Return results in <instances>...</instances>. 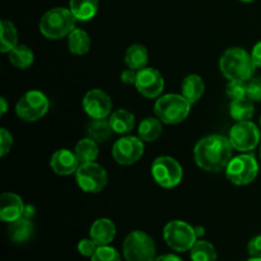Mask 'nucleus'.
I'll list each match as a JSON object with an SVG mask.
<instances>
[{
    "instance_id": "1",
    "label": "nucleus",
    "mask_w": 261,
    "mask_h": 261,
    "mask_svg": "<svg viewBox=\"0 0 261 261\" xmlns=\"http://www.w3.org/2000/svg\"><path fill=\"white\" fill-rule=\"evenodd\" d=\"M232 147L229 138L219 134L204 137L194 148V158L201 170L219 172L227 167L232 160Z\"/></svg>"
},
{
    "instance_id": "2",
    "label": "nucleus",
    "mask_w": 261,
    "mask_h": 261,
    "mask_svg": "<svg viewBox=\"0 0 261 261\" xmlns=\"http://www.w3.org/2000/svg\"><path fill=\"white\" fill-rule=\"evenodd\" d=\"M219 68L228 81L247 82L254 76L256 65L252 60L251 54L241 47H232L222 55Z\"/></svg>"
},
{
    "instance_id": "3",
    "label": "nucleus",
    "mask_w": 261,
    "mask_h": 261,
    "mask_svg": "<svg viewBox=\"0 0 261 261\" xmlns=\"http://www.w3.org/2000/svg\"><path fill=\"white\" fill-rule=\"evenodd\" d=\"M76 18L68 8H54L46 12L40 20V31L48 40H59L75 30Z\"/></svg>"
},
{
    "instance_id": "4",
    "label": "nucleus",
    "mask_w": 261,
    "mask_h": 261,
    "mask_svg": "<svg viewBox=\"0 0 261 261\" xmlns=\"http://www.w3.org/2000/svg\"><path fill=\"white\" fill-rule=\"evenodd\" d=\"M191 103L182 94L170 93L158 97L154 105L155 117L163 124L175 125L182 122L190 114Z\"/></svg>"
},
{
    "instance_id": "5",
    "label": "nucleus",
    "mask_w": 261,
    "mask_h": 261,
    "mask_svg": "<svg viewBox=\"0 0 261 261\" xmlns=\"http://www.w3.org/2000/svg\"><path fill=\"white\" fill-rule=\"evenodd\" d=\"M122 252L126 261H154L157 257L154 241L143 231H133L125 237Z\"/></svg>"
},
{
    "instance_id": "6",
    "label": "nucleus",
    "mask_w": 261,
    "mask_h": 261,
    "mask_svg": "<svg viewBox=\"0 0 261 261\" xmlns=\"http://www.w3.org/2000/svg\"><path fill=\"white\" fill-rule=\"evenodd\" d=\"M163 239L172 250L178 252L190 251L198 241L195 228L184 221H171L163 229Z\"/></svg>"
},
{
    "instance_id": "7",
    "label": "nucleus",
    "mask_w": 261,
    "mask_h": 261,
    "mask_svg": "<svg viewBox=\"0 0 261 261\" xmlns=\"http://www.w3.org/2000/svg\"><path fill=\"white\" fill-rule=\"evenodd\" d=\"M259 173L256 158L249 153L233 157L226 167V176L232 184L239 186L249 185Z\"/></svg>"
},
{
    "instance_id": "8",
    "label": "nucleus",
    "mask_w": 261,
    "mask_h": 261,
    "mask_svg": "<svg viewBox=\"0 0 261 261\" xmlns=\"http://www.w3.org/2000/svg\"><path fill=\"white\" fill-rule=\"evenodd\" d=\"M50 102L40 91H28L18 99L15 105V112L19 119L33 122L40 120L48 111Z\"/></svg>"
},
{
    "instance_id": "9",
    "label": "nucleus",
    "mask_w": 261,
    "mask_h": 261,
    "mask_svg": "<svg viewBox=\"0 0 261 261\" xmlns=\"http://www.w3.org/2000/svg\"><path fill=\"white\" fill-rule=\"evenodd\" d=\"M152 176L155 182L165 189H172L181 182L184 176L182 167L172 157L161 155L152 165Z\"/></svg>"
},
{
    "instance_id": "10",
    "label": "nucleus",
    "mask_w": 261,
    "mask_h": 261,
    "mask_svg": "<svg viewBox=\"0 0 261 261\" xmlns=\"http://www.w3.org/2000/svg\"><path fill=\"white\" fill-rule=\"evenodd\" d=\"M75 181L86 193L97 194L107 185V172L98 163H81L75 172Z\"/></svg>"
},
{
    "instance_id": "11",
    "label": "nucleus",
    "mask_w": 261,
    "mask_h": 261,
    "mask_svg": "<svg viewBox=\"0 0 261 261\" xmlns=\"http://www.w3.org/2000/svg\"><path fill=\"white\" fill-rule=\"evenodd\" d=\"M228 138L234 149L246 153L255 149L259 144L260 130L254 122L241 121L232 126Z\"/></svg>"
},
{
    "instance_id": "12",
    "label": "nucleus",
    "mask_w": 261,
    "mask_h": 261,
    "mask_svg": "<svg viewBox=\"0 0 261 261\" xmlns=\"http://www.w3.org/2000/svg\"><path fill=\"white\" fill-rule=\"evenodd\" d=\"M144 154V144L140 138L122 137L112 148V157L119 165L132 166Z\"/></svg>"
},
{
    "instance_id": "13",
    "label": "nucleus",
    "mask_w": 261,
    "mask_h": 261,
    "mask_svg": "<svg viewBox=\"0 0 261 261\" xmlns=\"http://www.w3.org/2000/svg\"><path fill=\"white\" fill-rule=\"evenodd\" d=\"M135 87L145 98H157L165 89V79L157 69L145 66L137 71Z\"/></svg>"
},
{
    "instance_id": "14",
    "label": "nucleus",
    "mask_w": 261,
    "mask_h": 261,
    "mask_svg": "<svg viewBox=\"0 0 261 261\" xmlns=\"http://www.w3.org/2000/svg\"><path fill=\"white\" fill-rule=\"evenodd\" d=\"M83 109L92 119H106L111 115V97L102 89H91L83 98Z\"/></svg>"
},
{
    "instance_id": "15",
    "label": "nucleus",
    "mask_w": 261,
    "mask_h": 261,
    "mask_svg": "<svg viewBox=\"0 0 261 261\" xmlns=\"http://www.w3.org/2000/svg\"><path fill=\"white\" fill-rule=\"evenodd\" d=\"M24 203L14 193H4L0 196V219L7 223L17 221L24 214Z\"/></svg>"
},
{
    "instance_id": "16",
    "label": "nucleus",
    "mask_w": 261,
    "mask_h": 261,
    "mask_svg": "<svg viewBox=\"0 0 261 261\" xmlns=\"http://www.w3.org/2000/svg\"><path fill=\"white\" fill-rule=\"evenodd\" d=\"M50 166L55 173L60 176H69L75 173L81 166L75 152L69 149H59L51 155Z\"/></svg>"
},
{
    "instance_id": "17",
    "label": "nucleus",
    "mask_w": 261,
    "mask_h": 261,
    "mask_svg": "<svg viewBox=\"0 0 261 261\" xmlns=\"http://www.w3.org/2000/svg\"><path fill=\"white\" fill-rule=\"evenodd\" d=\"M115 236H116V227L111 219H97L89 229V237L96 242L97 246H107L114 241Z\"/></svg>"
},
{
    "instance_id": "18",
    "label": "nucleus",
    "mask_w": 261,
    "mask_h": 261,
    "mask_svg": "<svg viewBox=\"0 0 261 261\" xmlns=\"http://www.w3.org/2000/svg\"><path fill=\"white\" fill-rule=\"evenodd\" d=\"M33 232L35 227L31 219L27 217H20L17 221L9 223L8 236L15 244H24L33 236Z\"/></svg>"
},
{
    "instance_id": "19",
    "label": "nucleus",
    "mask_w": 261,
    "mask_h": 261,
    "mask_svg": "<svg viewBox=\"0 0 261 261\" xmlns=\"http://www.w3.org/2000/svg\"><path fill=\"white\" fill-rule=\"evenodd\" d=\"M204 92H205V84L198 74H190L184 79L182 86H181V94L191 105L196 103L201 98Z\"/></svg>"
},
{
    "instance_id": "20",
    "label": "nucleus",
    "mask_w": 261,
    "mask_h": 261,
    "mask_svg": "<svg viewBox=\"0 0 261 261\" xmlns=\"http://www.w3.org/2000/svg\"><path fill=\"white\" fill-rule=\"evenodd\" d=\"M110 124L112 130L117 134H127L134 129L135 117L130 111L124 109L116 110L110 115Z\"/></svg>"
},
{
    "instance_id": "21",
    "label": "nucleus",
    "mask_w": 261,
    "mask_h": 261,
    "mask_svg": "<svg viewBox=\"0 0 261 261\" xmlns=\"http://www.w3.org/2000/svg\"><path fill=\"white\" fill-rule=\"evenodd\" d=\"M69 9L78 20L92 19L98 10V0H69Z\"/></svg>"
},
{
    "instance_id": "22",
    "label": "nucleus",
    "mask_w": 261,
    "mask_h": 261,
    "mask_svg": "<svg viewBox=\"0 0 261 261\" xmlns=\"http://www.w3.org/2000/svg\"><path fill=\"white\" fill-rule=\"evenodd\" d=\"M68 47L74 55H84L91 48V37L86 31L75 28L68 36Z\"/></svg>"
},
{
    "instance_id": "23",
    "label": "nucleus",
    "mask_w": 261,
    "mask_h": 261,
    "mask_svg": "<svg viewBox=\"0 0 261 261\" xmlns=\"http://www.w3.org/2000/svg\"><path fill=\"white\" fill-rule=\"evenodd\" d=\"M148 51L143 45L135 43L127 47L126 53H125V63L133 70H140V69L145 68L148 64Z\"/></svg>"
},
{
    "instance_id": "24",
    "label": "nucleus",
    "mask_w": 261,
    "mask_h": 261,
    "mask_svg": "<svg viewBox=\"0 0 261 261\" xmlns=\"http://www.w3.org/2000/svg\"><path fill=\"white\" fill-rule=\"evenodd\" d=\"M255 114V107L254 101L250 98H241V99H234L231 102L229 106V115L233 120L237 122L241 121H249L252 119Z\"/></svg>"
},
{
    "instance_id": "25",
    "label": "nucleus",
    "mask_w": 261,
    "mask_h": 261,
    "mask_svg": "<svg viewBox=\"0 0 261 261\" xmlns=\"http://www.w3.org/2000/svg\"><path fill=\"white\" fill-rule=\"evenodd\" d=\"M158 117H147L142 120L138 134L143 142H154L162 135V124Z\"/></svg>"
},
{
    "instance_id": "26",
    "label": "nucleus",
    "mask_w": 261,
    "mask_h": 261,
    "mask_svg": "<svg viewBox=\"0 0 261 261\" xmlns=\"http://www.w3.org/2000/svg\"><path fill=\"white\" fill-rule=\"evenodd\" d=\"M0 32H2V35H0V41H2L0 50L3 54L10 53L18 45L17 28L10 20L3 19L0 22Z\"/></svg>"
},
{
    "instance_id": "27",
    "label": "nucleus",
    "mask_w": 261,
    "mask_h": 261,
    "mask_svg": "<svg viewBox=\"0 0 261 261\" xmlns=\"http://www.w3.org/2000/svg\"><path fill=\"white\" fill-rule=\"evenodd\" d=\"M112 132L114 130H112L111 124H110V120L93 119L91 121V124L88 125L87 134H88V138H91L96 143H102L106 142L111 137Z\"/></svg>"
},
{
    "instance_id": "28",
    "label": "nucleus",
    "mask_w": 261,
    "mask_h": 261,
    "mask_svg": "<svg viewBox=\"0 0 261 261\" xmlns=\"http://www.w3.org/2000/svg\"><path fill=\"white\" fill-rule=\"evenodd\" d=\"M74 152H75L79 162L91 163L94 162L98 157V145L91 138H86V139H82L76 143Z\"/></svg>"
},
{
    "instance_id": "29",
    "label": "nucleus",
    "mask_w": 261,
    "mask_h": 261,
    "mask_svg": "<svg viewBox=\"0 0 261 261\" xmlns=\"http://www.w3.org/2000/svg\"><path fill=\"white\" fill-rule=\"evenodd\" d=\"M33 59V51L25 45H17L9 53V61L18 69H27L32 65Z\"/></svg>"
},
{
    "instance_id": "30",
    "label": "nucleus",
    "mask_w": 261,
    "mask_h": 261,
    "mask_svg": "<svg viewBox=\"0 0 261 261\" xmlns=\"http://www.w3.org/2000/svg\"><path fill=\"white\" fill-rule=\"evenodd\" d=\"M217 257L218 255L213 245L204 240L196 241L190 250L191 261H217Z\"/></svg>"
},
{
    "instance_id": "31",
    "label": "nucleus",
    "mask_w": 261,
    "mask_h": 261,
    "mask_svg": "<svg viewBox=\"0 0 261 261\" xmlns=\"http://www.w3.org/2000/svg\"><path fill=\"white\" fill-rule=\"evenodd\" d=\"M227 96L234 101V99L246 98L247 97V82L245 81H229L227 84Z\"/></svg>"
},
{
    "instance_id": "32",
    "label": "nucleus",
    "mask_w": 261,
    "mask_h": 261,
    "mask_svg": "<svg viewBox=\"0 0 261 261\" xmlns=\"http://www.w3.org/2000/svg\"><path fill=\"white\" fill-rule=\"evenodd\" d=\"M91 261H121L120 254L116 249L111 246H98Z\"/></svg>"
},
{
    "instance_id": "33",
    "label": "nucleus",
    "mask_w": 261,
    "mask_h": 261,
    "mask_svg": "<svg viewBox=\"0 0 261 261\" xmlns=\"http://www.w3.org/2000/svg\"><path fill=\"white\" fill-rule=\"evenodd\" d=\"M247 98L254 102L261 101V76L247 81Z\"/></svg>"
},
{
    "instance_id": "34",
    "label": "nucleus",
    "mask_w": 261,
    "mask_h": 261,
    "mask_svg": "<svg viewBox=\"0 0 261 261\" xmlns=\"http://www.w3.org/2000/svg\"><path fill=\"white\" fill-rule=\"evenodd\" d=\"M97 247L98 246H97L96 242H94L92 239L82 240V241H79L78 244V252L82 255V256L92 257L94 252H96Z\"/></svg>"
},
{
    "instance_id": "35",
    "label": "nucleus",
    "mask_w": 261,
    "mask_h": 261,
    "mask_svg": "<svg viewBox=\"0 0 261 261\" xmlns=\"http://www.w3.org/2000/svg\"><path fill=\"white\" fill-rule=\"evenodd\" d=\"M12 145H13L12 134H10L7 129L3 127V129L0 130V155L4 157L7 153H9Z\"/></svg>"
},
{
    "instance_id": "36",
    "label": "nucleus",
    "mask_w": 261,
    "mask_h": 261,
    "mask_svg": "<svg viewBox=\"0 0 261 261\" xmlns=\"http://www.w3.org/2000/svg\"><path fill=\"white\" fill-rule=\"evenodd\" d=\"M250 257H261V234L252 237L247 245Z\"/></svg>"
},
{
    "instance_id": "37",
    "label": "nucleus",
    "mask_w": 261,
    "mask_h": 261,
    "mask_svg": "<svg viewBox=\"0 0 261 261\" xmlns=\"http://www.w3.org/2000/svg\"><path fill=\"white\" fill-rule=\"evenodd\" d=\"M120 78H121V82L124 84H126V86H130V84H135V81H137V73H135V70H133V69H126V70H124L121 73V75H120Z\"/></svg>"
},
{
    "instance_id": "38",
    "label": "nucleus",
    "mask_w": 261,
    "mask_h": 261,
    "mask_svg": "<svg viewBox=\"0 0 261 261\" xmlns=\"http://www.w3.org/2000/svg\"><path fill=\"white\" fill-rule=\"evenodd\" d=\"M251 58L252 60H254L255 65L261 66V41H259V42L252 47Z\"/></svg>"
},
{
    "instance_id": "39",
    "label": "nucleus",
    "mask_w": 261,
    "mask_h": 261,
    "mask_svg": "<svg viewBox=\"0 0 261 261\" xmlns=\"http://www.w3.org/2000/svg\"><path fill=\"white\" fill-rule=\"evenodd\" d=\"M154 261H182V259L178 257L177 255L166 254V255H161V256L155 257Z\"/></svg>"
},
{
    "instance_id": "40",
    "label": "nucleus",
    "mask_w": 261,
    "mask_h": 261,
    "mask_svg": "<svg viewBox=\"0 0 261 261\" xmlns=\"http://www.w3.org/2000/svg\"><path fill=\"white\" fill-rule=\"evenodd\" d=\"M35 214V211H33V206L31 205H25L24 208V214H23V217H27V218L31 219V217Z\"/></svg>"
},
{
    "instance_id": "41",
    "label": "nucleus",
    "mask_w": 261,
    "mask_h": 261,
    "mask_svg": "<svg viewBox=\"0 0 261 261\" xmlns=\"http://www.w3.org/2000/svg\"><path fill=\"white\" fill-rule=\"evenodd\" d=\"M194 228H195V233L198 239H200V237H203L204 234H205V229H204V227L198 226V227H194Z\"/></svg>"
},
{
    "instance_id": "42",
    "label": "nucleus",
    "mask_w": 261,
    "mask_h": 261,
    "mask_svg": "<svg viewBox=\"0 0 261 261\" xmlns=\"http://www.w3.org/2000/svg\"><path fill=\"white\" fill-rule=\"evenodd\" d=\"M0 103H2V116H3V115H4L8 110L7 99H5L4 97H2V98H0Z\"/></svg>"
},
{
    "instance_id": "43",
    "label": "nucleus",
    "mask_w": 261,
    "mask_h": 261,
    "mask_svg": "<svg viewBox=\"0 0 261 261\" xmlns=\"http://www.w3.org/2000/svg\"><path fill=\"white\" fill-rule=\"evenodd\" d=\"M247 261H261V257H250Z\"/></svg>"
},
{
    "instance_id": "44",
    "label": "nucleus",
    "mask_w": 261,
    "mask_h": 261,
    "mask_svg": "<svg viewBox=\"0 0 261 261\" xmlns=\"http://www.w3.org/2000/svg\"><path fill=\"white\" fill-rule=\"evenodd\" d=\"M242 3H251V2H254V0H241Z\"/></svg>"
},
{
    "instance_id": "45",
    "label": "nucleus",
    "mask_w": 261,
    "mask_h": 261,
    "mask_svg": "<svg viewBox=\"0 0 261 261\" xmlns=\"http://www.w3.org/2000/svg\"><path fill=\"white\" fill-rule=\"evenodd\" d=\"M260 158H261V145H260Z\"/></svg>"
},
{
    "instance_id": "46",
    "label": "nucleus",
    "mask_w": 261,
    "mask_h": 261,
    "mask_svg": "<svg viewBox=\"0 0 261 261\" xmlns=\"http://www.w3.org/2000/svg\"><path fill=\"white\" fill-rule=\"evenodd\" d=\"M260 126H261V116H260Z\"/></svg>"
}]
</instances>
